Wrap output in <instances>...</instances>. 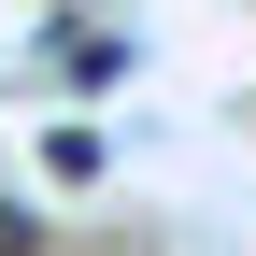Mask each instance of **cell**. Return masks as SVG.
<instances>
[{
  "mask_svg": "<svg viewBox=\"0 0 256 256\" xmlns=\"http://www.w3.org/2000/svg\"><path fill=\"white\" fill-rule=\"evenodd\" d=\"M0 256H43V214L28 200H0Z\"/></svg>",
  "mask_w": 256,
  "mask_h": 256,
  "instance_id": "6da1fadb",
  "label": "cell"
}]
</instances>
